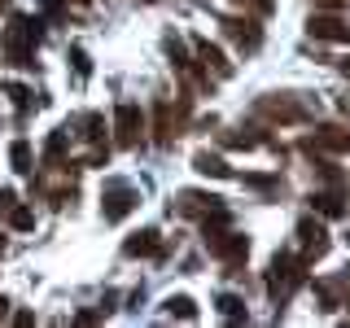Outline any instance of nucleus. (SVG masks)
Returning a JSON list of instances; mask_svg holds the SVG:
<instances>
[{"mask_svg":"<svg viewBox=\"0 0 350 328\" xmlns=\"http://www.w3.org/2000/svg\"><path fill=\"white\" fill-rule=\"evenodd\" d=\"M245 189H258V193H276L280 189V175H245Z\"/></svg>","mask_w":350,"mask_h":328,"instance_id":"obj_24","label":"nucleus"},{"mask_svg":"<svg viewBox=\"0 0 350 328\" xmlns=\"http://www.w3.org/2000/svg\"><path fill=\"white\" fill-rule=\"evenodd\" d=\"M306 36L311 40H328V44H350V22H342L337 14H311V22H306Z\"/></svg>","mask_w":350,"mask_h":328,"instance_id":"obj_8","label":"nucleus"},{"mask_svg":"<svg viewBox=\"0 0 350 328\" xmlns=\"http://www.w3.org/2000/svg\"><path fill=\"white\" fill-rule=\"evenodd\" d=\"M202 236H206V249H211L219 262H228V267H241L245 254H250V236L232 232V228H202Z\"/></svg>","mask_w":350,"mask_h":328,"instance_id":"obj_2","label":"nucleus"},{"mask_svg":"<svg viewBox=\"0 0 350 328\" xmlns=\"http://www.w3.org/2000/svg\"><path fill=\"white\" fill-rule=\"evenodd\" d=\"M298 241H302V262L306 267H311L315 258H324L328 254V245H333V241H328V228L320 223V219H298Z\"/></svg>","mask_w":350,"mask_h":328,"instance_id":"obj_5","label":"nucleus"},{"mask_svg":"<svg viewBox=\"0 0 350 328\" xmlns=\"http://www.w3.org/2000/svg\"><path fill=\"white\" fill-rule=\"evenodd\" d=\"M44 40V18L18 14L5 31V53L14 66H36V44Z\"/></svg>","mask_w":350,"mask_h":328,"instance_id":"obj_1","label":"nucleus"},{"mask_svg":"<svg viewBox=\"0 0 350 328\" xmlns=\"http://www.w3.org/2000/svg\"><path fill=\"white\" fill-rule=\"evenodd\" d=\"M14 206H18V193H14V189H0V210L9 215V210H14Z\"/></svg>","mask_w":350,"mask_h":328,"instance_id":"obj_28","label":"nucleus"},{"mask_svg":"<svg viewBox=\"0 0 350 328\" xmlns=\"http://www.w3.org/2000/svg\"><path fill=\"white\" fill-rule=\"evenodd\" d=\"M136 189L131 184H109L105 189V202H101V215H105V223H123V219L136 210Z\"/></svg>","mask_w":350,"mask_h":328,"instance_id":"obj_6","label":"nucleus"},{"mask_svg":"<svg viewBox=\"0 0 350 328\" xmlns=\"http://www.w3.org/2000/svg\"><path fill=\"white\" fill-rule=\"evenodd\" d=\"M302 280H306V262L302 258H289V254H276V258H271V271H267V293H271V298L284 302Z\"/></svg>","mask_w":350,"mask_h":328,"instance_id":"obj_3","label":"nucleus"},{"mask_svg":"<svg viewBox=\"0 0 350 328\" xmlns=\"http://www.w3.org/2000/svg\"><path fill=\"white\" fill-rule=\"evenodd\" d=\"M9 228L31 232V228H36V210H31V206H14V210H9Z\"/></svg>","mask_w":350,"mask_h":328,"instance_id":"obj_22","label":"nucleus"},{"mask_svg":"<svg viewBox=\"0 0 350 328\" xmlns=\"http://www.w3.org/2000/svg\"><path fill=\"white\" fill-rule=\"evenodd\" d=\"M337 70H342L346 79H350V57H342V62H337Z\"/></svg>","mask_w":350,"mask_h":328,"instance_id":"obj_33","label":"nucleus"},{"mask_svg":"<svg viewBox=\"0 0 350 328\" xmlns=\"http://www.w3.org/2000/svg\"><path fill=\"white\" fill-rule=\"evenodd\" d=\"M40 14L49 22H62L66 18V0H40Z\"/></svg>","mask_w":350,"mask_h":328,"instance_id":"obj_25","label":"nucleus"},{"mask_svg":"<svg viewBox=\"0 0 350 328\" xmlns=\"http://www.w3.org/2000/svg\"><path fill=\"white\" fill-rule=\"evenodd\" d=\"M193 171L197 175H211V180H232V167H228L219 153H211V149H197L193 153Z\"/></svg>","mask_w":350,"mask_h":328,"instance_id":"obj_14","label":"nucleus"},{"mask_svg":"<svg viewBox=\"0 0 350 328\" xmlns=\"http://www.w3.org/2000/svg\"><path fill=\"white\" fill-rule=\"evenodd\" d=\"M14 324H18V328H31V324H36V315H31V311H18Z\"/></svg>","mask_w":350,"mask_h":328,"instance_id":"obj_29","label":"nucleus"},{"mask_svg":"<svg viewBox=\"0 0 350 328\" xmlns=\"http://www.w3.org/2000/svg\"><path fill=\"white\" fill-rule=\"evenodd\" d=\"M9 306H14V302H9L5 293H0V320H9Z\"/></svg>","mask_w":350,"mask_h":328,"instance_id":"obj_32","label":"nucleus"},{"mask_svg":"<svg viewBox=\"0 0 350 328\" xmlns=\"http://www.w3.org/2000/svg\"><path fill=\"white\" fill-rule=\"evenodd\" d=\"M66 145H70V127L53 131V136L44 140V162H49V167H57V162H62V153H66Z\"/></svg>","mask_w":350,"mask_h":328,"instance_id":"obj_19","label":"nucleus"},{"mask_svg":"<svg viewBox=\"0 0 350 328\" xmlns=\"http://www.w3.org/2000/svg\"><path fill=\"white\" fill-rule=\"evenodd\" d=\"M153 140L158 145H171L175 127H171V101H153Z\"/></svg>","mask_w":350,"mask_h":328,"instance_id":"obj_15","label":"nucleus"},{"mask_svg":"<svg viewBox=\"0 0 350 328\" xmlns=\"http://www.w3.org/2000/svg\"><path fill=\"white\" fill-rule=\"evenodd\" d=\"M162 311H167L171 320H184V324H193V320H197V302L189 298V293H171V298L162 302Z\"/></svg>","mask_w":350,"mask_h":328,"instance_id":"obj_16","label":"nucleus"},{"mask_svg":"<svg viewBox=\"0 0 350 328\" xmlns=\"http://www.w3.org/2000/svg\"><path fill=\"white\" fill-rule=\"evenodd\" d=\"M346 219H350V215H346Z\"/></svg>","mask_w":350,"mask_h":328,"instance_id":"obj_36","label":"nucleus"},{"mask_svg":"<svg viewBox=\"0 0 350 328\" xmlns=\"http://www.w3.org/2000/svg\"><path fill=\"white\" fill-rule=\"evenodd\" d=\"M123 254H127V258H162V232H158V228L131 232V236L123 241Z\"/></svg>","mask_w":350,"mask_h":328,"instance_id":"obj_9","label":"nucleus"},{"mask_svg":"<svg viewBox=\"0 0 350 328\" xmlns=\"http://www.w3.org/2000/svg\"><path fill=\"white\" fill-rule=\"evenodd\" d=\"M9 167H14L18 175H31V171H36V158H31V145H27V140H14V145H9Z\"/></svg>","mask_w":350,"mask_h":328,"instance_id":"obj_18","label":"nucleus"},{"mask_svg":"<svg viewBox=\"0 0 350 328\" xmlns=\"http://www.w3.org/2000/svg\"><path fill=\"white\" fill-rule=\"evenodd\" d=\"M315 5H320V9H324V14H337V9H342V5H346V0H315Z\"/></svg>","mask_w":350,"mask_h":328,"instance_id":"obj_30","label":"nucleus"},{"mask_svg":"<svg viewBox=\"0 0 350 328\" xmlns=\"http://www.w3.org/2000/svg\"><path fill=\"white\" fill-rule=\"evenodd\" d=\"M114 140L123 149H136L140 140H145V114H140V105L123 101V105L114 109Z\"/></svg>","mask_w":350,"mask_h":328,"instance_id":"obj_4","label":"nucleus"},{"mask_svg":"<svg viewBox=\"0 0 350 328\" xmlns=\"http://www.w3.org/2000/svg\"><path fill=\"white\" fill-rule=\"evenodd\" d=\"M219 315H224L228 324H250V311L237 293H224V298H219Z\"/></svg>","mask_w":350,"mask_h":328,"instance_id":"obj_17","label":"nucleus"},{"mask_svg":"<svg viewBox=\"0 0 350 328\" xmlns=\"http://www.w3.org/2000/svg\"><path fill=\"white\" fill-rule=\"evenodd\" d=\"M302 149L306 153H346L350 149V131L337 127V123H324V127H315V136L302 140Z\"/></svg>","mask_w":350,"mask_h":328,"instance_id":"obj_7","label":"nucleus"},{"mask_svg":"<svg viewBox=\"0 0 350 328\" xmlns=\"http://www.w3.org/2000/svg\"><path fill=\"white\" fill-rule=\"evenodd\" d=\"M114 302H118V293H105V298H101V315L114 311Z\"/></svg>","mask_w":350,"mask_h":328,"instance_id":"obj_31","label":"nucleus"},{"mask_svg":"<svg viewBox=\"0 0 350 328\" xmlns=\"http://www.w3.org/2000/svg\"><path fill=\"white\" fill-rule=\"evenodd\" d=\"M101 320H105L101 306H96V311H79V315H75V324H79V328H92V324H101Z\"/></svg>","mask_w":350,"mask_h":328,"instance_id":"obj_27","label":"nucleus"},{"mask_svg":"<svg viewBox=\"0 0 350 328\" xmlns=\"http://www.w3.org/2000/svg\"><path fill=\"white\" fill-rule=\"evenodd\" d=\"M262 140H267L262 131H245V127H241V131H228V136H224V149H258Z\"/></svg>","mask_w":350,"mask_h":328,"instance_id":"obj_20","label":"nucleus"},{"mask_svg":"<svg viewBox=\"0 0 350 328\" xmlns=\"http://www.w3.org/2000/svg\"><path fill=\"white\" fill-rule=\"evenodd\" d=\"M79 127H83V140H92V145H105V118H101V114H83Z\"/></svg>","mask_w":350,"mask_h":328,"instance_id":"obj_21","label":"nucleus"},{"mask_svg":"<svg viewBox=\"0 0 350 328\" xmlns=\"http://www.w3.org/2000/svg\"><path fill=\"white\" fill-rule=\"evenodd\" d=\"M5 92L14 96V105L22 109V114H31V109H36V92H31V87H22V83H9Z\"/></svg>","mask_w":350,"mask_h":328,"instance_id":"obj_23","label":"nucleus"},{"mask_svg":"<svg viewBox=\"0 0 350 328\" xmlns=\"http://www.w3.org/2000/svg\"><path fill=\"white\" fill-rule=\"evenodd\" d=\"M197 62H202L206 70H215L219 79H228V74H232V62H228L224 49H219V44H211V40H197Z\"/></svg>","mask_w":350,"mask_h":328,"instance_id":"obj_12","label":"nucleus"},{"mask_svg":"<svg viewBox=\"0 0 350 328\" xmlns=\"http://www.w3.org/2000/svg\"><path fill=\"white\" fill-rule=\"evenodd\" d=\"M0 5H9V0H0Z\"/></svg>","mask_w":350,"mask_h":328,"instance_id":"obj_35","label":"nucleus"},{"mask_svg":"<svg viewBox=\"0 0 350 328\" xmlns=\"http://www.w3.org/2000/svg\"><path fill=\"white\" fill-rule=\"evenodd\" d=\"M311 210L315 215H324V219H346V197L342 189H324V193H311Z\"/></svg>","mask_w":350,"mask_h":328,"instance_id":"obj_11","label":"nucleus"},{"mask_svg":"<svg viewBox=\"0 0 350 328\" xmlns=\"http://www.w3.org/2000/svg\"><path fill=\"white\" fill-rule=\"evenodd\" d=\"M70 62H75V70H79V79H88V74H92V62H88V53L79 49V44L70 49Z\"/></svg>","mask_w":350,"mask_h":328,"instance_id":"obj_26","label":"nucleus"},{"mask_svg":"<svg viewBox=\"0 0 350 328\" xmlns=\"http://www.w3.org/2000/svg\"><path fill=\"white\" fill-rule=\"evenodd\" d=\"M258 114H271V118H280V123H298V118H302V105L289 101V96H262V101H258Z\"/></svg>","mask_w":350,"mask_h":328,"instance_id":"obj_13","label":"nucleus"},{"mask_svg":"<svg viewBox=\"0 0 350 328\" xmlns=\"http://www.w3.org/2000/svg\"><path fill=\"white\" fill-rule=\"evenodd\" d=\"M224 31L237 40V49H241V53H254L258 44H262V31H258V22H254V18H224Z\"/></svg>","mask_w":350,"mask_h":328,"instance_id":"obj_10","label":"nucleus"},{"mask_svg":"<svg viewBox=\"0 0 350 328\" xmlns=\"http://www.w3.org/2000/svg\"><path fill=\"white\" fill-rule=\"evenodd\" d=\"M0 254H5V232H0Z\"/></svg>","mask_w":350,"mask_h":328,"instance_id":"obj_34","label":"nucleus"}]
</instances>
